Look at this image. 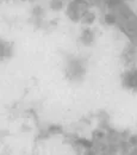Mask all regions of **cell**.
Returning a JSON list of instances; mask_svg holds the SVG:
<instances>
[{"label": "cell", "mask_w": 137, "mask_h": 155, "mask_svg": "<svg viewBox=\"0 0 137 155\" xmlns=\"http://www.w3.org/2000/svg\"><path fill=\"white\" fill-rule=\"evenodd\" d=\"M82 5L86 6V2L83 0H73L72 2H69L68 7H67V16L69 17V19L73 20V21H79L80 20Z\"/></svg>", "instance_id": "1"}, {"label": "cell", "mask_w": 137, "mask_h": 155, "mask_svg": "<svg viewBox=\"0 0 137 155\" xmlns=\"http://www.w3.org/2000/svg\"><path fill=\"white\" fill-rule=\"evenodd\" d=\"M123 86L132 92H137V68L128 71L122 79Z\"/></svg>", "instance_id": "2"}, {"label": "cell", "mask_w": 137, "mask_h": 155, "mask_svg": "<svg viewBox=\"0 0 137 155\" xmlns=\"http://www.w3.org/2000/svg\"><path fill=\"white\" fill-rule=\"evenodd\" d=\"M83 64L78 61V60H73L69 66H68V73L69 75H72L73 79H77V78H81L83 75Z\"/></svg>", "instance_id": "3"}, {"label": "cell", "mask_w": 137, "mask_h": 155, "mask_svg": "<svg viewBox=\"0 0 137 155\" xmlns=\"http://www.w3.org/2000/svg\"><path fill=\"white\" fill-rule=\"evenodd\" d=\"M80 41L83 45H91L94 42V32L93 30H91L90 28L82 30L81 35H80Z\"/></svg>", "instance_id": "4"}, {"label": "cell", "mask_w": 137, "mask_h": 155, "mask_svg": "<svg viewBox=\"0 0 137 155\" xmlns=\"http://www.w3.org/2000/svg\"><path fill=\"white\" fill-rule=\"evenodd\" d=\"M80 20L82 24H86V25H92L94 21H96V15L91 11H83L81 13V17Z\"/></svg>", "instance_id": "5"}, {"label": "cell", "mask_w": 137, "mask_h": 155, "mask_svg": "<svg viewBox=\"0 0 137 155\" xmlns=\"http://www.w3.org/2000/svg\"><path fill=\"white\" fill-rule=\"evenodd\" d=\"M11 54H12V47L8 43L0 39V58H10Z\"/></svg>", "instance_id": "6"}, {"label": "cell", "mask_w": 137, "mask_h": 155, "mask_svg": "<svg viewBox=\"0 0 137 155\" xmlns=\"http://www.w3.org/2000/svg\"><path fill=\"white\" fill-rule=\"evenodd\" d=\"M50 8L53 11H61L63 8V0H51Z\"/></svg>", "instance_id": "7"}, {"label": "cell", "mask_w": 137, "mask_h": 155, "mask_svg": "<svg viewBox=\"0 0 137 155\" xmlns=\"http://www.w3.org/2000/svg\"><path fill=\"white\" fill-rule=\"evenodd\" d=\"M104 19H105V23H106L107 25H113V24L116 23V17H115L113 15H111V13L106 15Z\"/></svg>", "instance_id": "8"}]
</instances>
